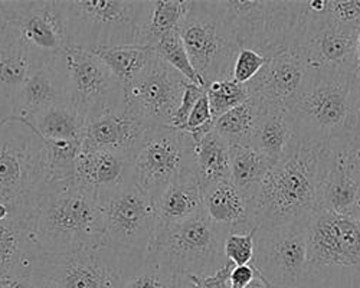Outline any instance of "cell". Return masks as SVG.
Wrapping results in <instances>:
<instances>
[{"label": "cell", "instance_id": "6da1fadb", "mask_svg": "<svg viewBox=\"0 0 360 288\" xmlns=\"http://www.w3.org/2000/svg\"><path fill=\"white\" fill-rule=\"evenodd\" d=\"M332 150L295 140L273 164L254 200L258 228L309 222L321 211V186Z\"/></svg>", "mask_w": 360, "mask_h": 288}, {"label": "cell", "instance_id": "7a4b0ae2", "mask_svg": "<svg viewBox=\"0 0 360 288\" xmlns=\"http://www.w3.org/2000/svg\"><path fill=\"white\" fill-rule=\"evenodd\" d=\"M290 111L297 140L343 152L360 114L359 72L309 70Z\"/></svg>", "mask_w": 360, "mask_h": 288}, {"label": "cell", "instance_id": "3957f363", "mask_svg": "<svg viewBox=\"0 0 360 288\" xmlns=\"http://www.w3.org/2000/svg\"><path fill=\"white\" fill-rule=\"evenodd\" d=\"M32 247L46 254H70L105 242L98 199L74 182L52 183L25 219Z\"/></svg>", "mask_w": 360, "mask_h": 288}, {"label": "cell", "instance_id": "277c9868", "mask_svg": "<svg viewBox=\"0 0 360 288\" xmlns=\"http://www.w3.org/2000/svg\"><path fill=\"white\" fill-rule=\"evenodd\" d=\"M144 261V255L107 242L70 254L35 251L29 278L38 288H124Z\"/></svg>", "mask_w": 360, "mask_h": 288}, {"label": "cell", "instance_id": "5b68a950", "mask_svg": "<svg viewBox=\"0 0 360 288\" xmlns=\"http://www.w3.org/2000/svg\"><path fill=\"white\" fill-rule=\"evenodd\" d=\"M44 141L18 120L0 123V204L25 221L49 186Z\"/></svg>", "mask_w": 360, "mask_h": 288}, {"label": "cell", "instance_id": "8992f818", "mask_svg": "<svg viewBox=\"0 0 360 288\" xmlns=\"http://www.w3.org/2000/svg\"><path fill=\"white\" fill-rule=\"evenodd\" d=\"M70 45L98 51L140 45L152 2L61 0Z\"/></svg>", "mask_w": 360, "mask_h": 288}, {"label": "cell", "instance_id": "52a82bcc", "mask_svg": "<svg viewBox=\"0 0 360 288\" xmlns=\"http://www.w3.org/2000/svg\"><path fill=\"white\" fill-rule=\"evenodd\" d=\"M228 235L205 211L184 222L159 223L146 261L184 275H214L228 263L224 254Z\"/></svg>", "mask_w": 360, "mask_h": 288}, {"label": "cell", "instance_id": "ba28073f", "mask_svg": "<svg viewBox=\"0 0 360 288\" xmlns=\"http://www.w3.org/2000/svg\"><path fill=\"white\" fill-rule=\"evenodd\" d=\"M177 32L205 89L212 82L232 78L241 46L222 0H191Z\"/></svg>", "mask_w": 360, "mask_h": 288}, {"label": "cell", "instance_id": "9c48e42d", "mask_svg": "<svg viewBox=\"0 0 360 288\" xmlns=\"http://www.w3.org/2000/svg\"><path fill=\"white\" fill-rule=\"evenodd\" d=\"M224 6L239 46L252 49L268 60L294 46L309 11V2L288 0H226Z\"/></svg>", "mask_w": 360, "mask_h": 288}, {"label": "cell", "instance_id": "30bf717a", "mask_svg": "<svg viewBox=\"0 0 360 288\" xmlns=\"http://www.w3.org/2000/svg\"><path fill=\"white\" fill-rule=\"evenodd\" d=\"M52 63L63 84L65 104L85 120L126 103L124 86L94 52L70 45Z\"/></svg>", "mask_w": 360, "mask_h": 288}, {"label": "cell", "instance_id": "8fae6325", "mask_svg": "<svg viewBox=\"0 0 360 288\" xmlns=\"http://www.w3.org/2000/svg\"><path fill=\"white\" fill-rule=\"evenodd\" d=\"M196 176L195 141L182 130L153 126L131 159V178L153 200L172 183Z\"/></svg>", "mask_w": 360, "mask_h": 288}, {"label": "cell", "instance_id": "7c38bea8", "mask_svg": "<svg viewBox=\"0 0 360 288\" xmlns=\"http://www.w3.org/2000/svg\"><path fill=\"white\" fill-rule=\"evenodd\" d=\"M251 266L274 288H311L309 222L257 228Z\"/></svg>", "mask_w": 360, "mask_h": 288}, {"label": "cell", "instance_id": "4fadbf2b", "mask_svg": "<svg viewBox=\"0 0 360 288\" xmlns=\"http://www.w3.org/2000/svg\"><path fill=\"white\" fill-rule=\"evenodd\" d=\"M98 204L105 242L146 256L159 226L153 199L130 176L122 186L98 197Z\"/></svg>", "mask_w": 360, "mask_h": 288}, {"label": "cell", "instance_id": "5bb4252c", "mask_svg": "<svg viewBox=\"0 0 360 288\" xmlns=\"http://www.w3.org/2000/svg\"><path fill=\"white\" fill-rule=\"evenodd\" d=\"M324 0H310L302 32L292 49L307 70L359 72L357 29L346 27L323 12Z\"/></svg>", "mask_w": 360, "mask_h": 288}, {"label": "cell", "instance_id": "9a60e30c", "mask_svg": "<svg viewBox=\"0 0 360 288\" xmlns=\"http://www.w3.org/2000/svg\"><path fill=\"white\" fill-rule=\"evenodd\" d=\"M0 9L31 52L35 67L70 46L61 0H0Z\"/></svg>", "mask_w": 360, "mask_h": 288}, {"label": "cell", "instance_id": "2e32d148", "mask_svg": "<svg viewBox=\"0 0 360 288\" xmlns=\"http://www.w3.org/2000/svg\"><path fill=\"white\" fill-rule=\"evenodd\" d=\"M188 84L153 52L143 72L124 90L126 104L150 126L172 127Z\"/></svg>", "mask_w": 360, "mask_h": 288}, {"label": "cell", "instance_id": "e0dca14e", "mask_svg": "<svg viewBox=\"0 0 360 288\" xmlns=\"http://www.w3.org/2000/svg\"><path fill=\"white\" fill-rule=\"evenodd\" d=\"M309 261L316 268L360 267V221L319 211L309 221Z\"/></svg>", "mask_w": 360, "mask_h": 288}, {"label": "cell", "instance_id": "ac0fdd59", "mask_svg": "<svg viewBox=\"0 0 360 288\" xmlns=\"http://www.w3.org/2000/svg\"><path fill=\"white\" fill-rule=\"evenodd\" d=\"M150 127L126 103L86 120L82 149L104 150L133 159Z\"/></svg>", "mask_w": 360, "mask_h": 288}, {"label": "cell", "instance_id": "d6986e66", "mask_svg": "<svg viewBox=\"0 0 360 288\" xmlns=\"http://www.w3.org/2000/svg\"><path fill=\"white\" fill-rule=\"evenodd\" d=\"M307 67L300 55L285 49L268 60L254 79L247 84L250 98L262 105L291 110L307 75Z\"/></svg>", "mask_w": 360, "mask_h": 288}, {"label": "cell", "instance_id": "ffe728a7", "mask_svg": "<svg viewBox=\"0 0 360 288\" xmlns=\"http://www.w3.org/2000/svg\"><path fill=\"white\" fill-rule=\"evenodd\" d=\"M35 68L32 55L8 25L0 29V114L12 115L13 104L27 77Z\"/></svg>", "mask_w": 360, "mask_h": 288}, {"label": "cell", "instance_id": "44dd1931", "mask_svg": "<svg viewBox=\"0 0 360 288\" xmlns=\"http://www.w3.org/2000/svg\"><path fill=\"white\" fill-rule=\"evenodd\" d=\"M205 212L228 234H248L257 229L255 204L232 182H222L203 192Z\"/></svg>", "mask_w": 360, "mask_h": 288}, {"label": "cell", "instance_id": "7402d4cb", "mask_svg": "<svg viewBox=\"0 0 360 288\" xmlns=\"http://www.w3.org/2000/svg\"><path fill=\"white\" fill-rule=\"evenodd\" d=\"M131 176V160L104 150H81L75 163V183L97 199L122 186Z\"/></svg>", "mask_w": 360, "mask_h": 288}, {"label": "cell", "instance_id": "603a6c76", "mask_svg": "<svg viewBox=\"0 0 360 288\" xmlns=\"http://www.w3.org/2000/svg\"><path fill=\"white\" fill-rule=\"evenodd\" d=\"M65 103L61 79L52 60L34 68L13 104L12 120H27L51 105ZM6 119V120H9Z\"/></svg>", "mask_w": 360, "mask_h": 288}, {"label": "cell", "instance_id": "cb8c5ba5", "mask_svg": "<svg viewBox=\"0 0 360 288\" xmlns=\"http://www.w3.org/2000/svg\"><path fill=\"white\" fill-rule=\"evenodd\" d=\"M295 140V123L291 111L283 107L262 105L251 146L276 164L287 156Z\"/></svg>", "mask_w": 360, "mask_h": 288}, {"label": "cell", "instance_id": "d4e9b609", "mask_svg": "<svg viewBox=\"0 0 360 288\" xmlns=\"http://www.w3.org/2000/svg\"><path fill=\"white\" fill-rule=\"evenodd\" d=\"M360 200V179L349 169L343 155L330 157L321 186V211L354 218Z\"/></svg>", "mask_w": 360, "mask_h": 288}, {"label": "cell", "instance_id": "484cf974", "mask_svg": "<svg viewBox=\"0 0 360 288\" xmlns=\"http://www.w3.org/2000/svg\"><path fill=\"white\" fill-rule=\"evenodd\" d=\"M159 223H177L205 211L203 192L196 176L180 179L166 188L155 200Z\"/></svg>", "mask_w": 360, "mask_h": 288}, {"label": "cell", "instance_id": "4316f807", "mask_svg": "<svg viewBox=\"0 0 360 288\" xmlns=\"http://www.w3.org/2000/svg\"><path fill=\"white\" fill-rule=\"evenodd\" d=\"M12 120V119H9ZM34 130L37 136L46 141L81 143L86 120L65 103L51 105L27 120H18Z\"/></svg>", "mask_w": 360, "mask_h": 288}, {"label": "cell", "instance_id": "83f0119b", "mask_svg": "<svg viewBox=\"0 0 360 288\" xmlns=\"http://www.w3.org/2000/svg\"><path fill=\"white\" fill-rule=\"evenodd\" d=\"M195 162L202 192L218 183L231 182L229 144L215 130L195 144Z\"/></svg>", "mask_w": 360, "mask_h": 288}, {"label": "cell", "instance_id": "f1b7e54d", "mask_svg": "<svg viewBox=\"0 0 360 288\" xmlns=\"http://www.w3.org/2000/svg\"><path fill=\"white\" fill-rule=\"evenodd\" d=\"M35 251L29 242L25 221L0 222V278L29 275V266Z\"/></svg>", "mask_w": 360, "mask_h": 288}, {"label": "cell", "instance_id": "f546056e", "mask_svg": "<svg viewBox=\"0 0 360 288\" xmlns=\"http://www.w3.org/2000/svg\"><path fill=\"white\" fill-rule=\"evenodd\" d=\"M231 182L248 199L255 200L273 163L252 146H229Z\"/></svg>", "mask_w": 360, "mask_h": 288}, {"label": "cell", "instance_id": "4dcf8cb0", "mask_svg": "<svg viewBox=\"0 0 360 288\" xmlns=\"http://www.w3.org/2000/svg\"><path fill=\"white\" fill-rule=\"evenodd\" d=\"M261 112L262 105L250 98L218 117L215 120V131L229 146H251Z\"/></svg>", "mask_w": 360, "mask_h": 288}, {"label": "cell", "instance_id": "1f68e13d", "mask_svg": "<svg viewBox=\"0 0 360 288\" xmlns=\"http://www.w3.org/2000/svg\"><path fill=\"white\" fill-rule=\"evenodd\" d=\"M94 53L126 90L143 72L147 63L150 61V58L153 55V49L140 45H131L98 49L94 51Z\"/></svg>", "mask_w": 360, "mask_h": 288}, {"label": "cell", "instance_id": "d6a6232c", "mask_svg": "<svg viewBox=\"0 0 360 288\" xmlns=\"http://www.w3.org/2000/svg\"><path fill=\"white\" fill-rule=\"evenodd\" d=\"M191 8V0L182 2V0H155L152 2V12L144 27L143 38L140 46L153 48L165 37L176 32L180 22L186 16Z\"/></svg>", "mask_w": 360, "mask_h": 288}, {"label": "cell", "instance_id": "836d02e7", "mask_svg": "<svg viewBox=\"0 0 360 288\" xmlns=\"http://www.w3.org/2000/svg\"><path fill=\"white\" fill-rule=\"evenodd\" d=\"M124 288H193V281L191 275L144 261L127 280Z\"/></svg>", "mask_w": 360, "mask_h": 288}, {"label": "cell", "instance_id": "e575fe53", "mask_svg": "<svg viewBox=\"0 0 360 288\" xmlns=\"http://www.w3.org/2000/svg\"><path fill=\"white\" fill-rule=\"evenodd\" d=\"M205 91L215 120L232 108L250 100L247 85L239 84L232 78L209 84Z\"/></svg>", "mask_w": 360, "mask_h": 288}, {"label": "cell", "instance_id": "d590c367", "mask_svg": "<svg viewBox=\"0 0 360 288\" xmlns=\"http://www.w3.org/2000/svg\"><path fill=\"white\" fill-rule=\"evenodd\" d=\"M152 49L156 55H159L162 58L165 63H167L172 68H174L177 72L182 74L189 82L203 86V82H202L200 77L198 75V72L195 71V68L191 63V58L188 55L186 46L177 31L165 37Z\"/></svg>", "mask_w": 360, "mask_h": 288}, {"label": "cell", "instance_id": "8d00e7d4", "mask_svg": "<svg viewBox=\"0 0 360 288\" xmlns=\"http://www.w3.org/2000/svg\"><path fill=\"white\" fill-rule=\"evenodd\" d=\"M311 270L316 288H360V267H311Z\"/></svg>", "mask_w": 360, "mask_h": 288}, {"label": "cell", "instance_id": "74e56055", "mask_svg": "<svg viewBox=\"0 0 360 288\" xmlns=\"http://www.w3.org/2000/svg\"><path fill=\"white\" fill-rule=\"evenodd\" d=\"M255 233L257 229L251 230L248 234H229L224 245L226 261L232 263L233 267L250 266L254 258Z\"/></svg>", "mask_w": 360, "mask_h": 288}, {"label": "cell", "instance_id": "f35d334b", "mask_svg": "<svg viewBox=\"0 0 360 288\" xmlns=\"http://www.w3.org/2000/svg\"><path fill=\"white\" fill-rule=\"evenodd\" d=\"M268 58L259 55L252 49L241 48L236 55V60L233 64L232 79H235L239 84L247 85L251 79L257 77V74L264 68Z\"/></svg>", "mask_w": 360, "mask_h": 288}, {"label": "cell", "instance_id": "ab89813d", "mask_svg": "<svg viewBox=\"0 0 360 288\" xmlns=\"http://www.w3.org/2000/svg\"><path fill=\"white\" fill-rule=\"evenodd\" d=\"M323 12L336 23L360 31V0L354 2L326 0L323 2Z\"/></svg>", "mask_w": 360, "mask_h": 288}, {"label": "cell", "instance_id": "60d3db41", "mask_svg": "<svg viewBox=\"0 0 360 288\" xmlns=\"http://www.w3.org/2000/svg\"><path fill=\"white\" fill-rule=\"evenodd\" d=\"M205 94H206V91H205L203 86H199V85L192 84V82H189L186 85V90L184 93L182 101H180V105H179V108H177V111L174 114V120H173V124H172L173 129L179 130V129H182L186 124L192 110L195 108L198 101Z\"/></svg>", "mask_w": 360, "mask_h": 288}, {"label": "cell", "instance_id": "b9f144b4", "mask_svg": "<svg viewBox=\"0 0 360 288\" xmlns=\"http://www.w3.org/2000/svg\"><path fill=\"white\" fill-rule=\"evenodd\" d=\"M340 155H343L349 169L360 179V114L357 117L354 130L349 137L346 146L343 152H340Z\"/></svg>", "mask_w": 360, "mask_h": 288}, {"label": "cell", "instance_id": "7bdbcfd3", "mask_svg": "<svg viewBox=\"0 0 360 288\" xmlns=\"http://www.w3.org/2000/svg\"><path fill=\"white\" fill-rule=\"evenodd\" d=\"M233 264L226 263L218 273L209 277H192L193 288H229V278Z\"/></svg>", "mask_w": 360, "mask_h": 288}, {"label": "cell", "instance_id": "ee69618b", "mask_svg": "<svg viewBox=\"0 0 360 288\" xmlns=\"http://www.w3.org/2000/svg\"><path fill=\"white\" fill-rule=\"evenodd\" d=\"M255 277L257 271L251 264L244 267H233L229 278V288H247Z\"/></svg>", "mask_w": 360, "mask_h": 288}, {"label": "cell", "instance_id": "f6af8a7d", "mask_svg": "<svg viewBox=\"0 0 360 288\" xmlns=\"http://www.w3.org/2000/svg\"><path fill=\"white\" fill-rule=\"evenodd\" d=\"M0 288H38L27 275L0 278Z\"/></svg>", "mask_w": 360, "mask_h": 288}, {"label": "cell", "instance_id": "bcb514c9", "mask_svg": "<svg viewBox=\"0 0 360 288\" xmlns=\"http://www.w3.org/2000/svg\"><path fill=\"white\" fill-rule=\"evenodd\" d=\"M9 219H13V214H12L11 208H8L4 204H0V222H5Z\"/></svg>", "mask_w": 360, "mask_h": 288}, {"label": "cell", "instance_id": "7dc6e473", "mask_svg": "<svg viewBox=\"0 0 360 288\" xmlns=\"http://www.w3.org/2000/svg\"><path fill=\"white\" fill-rule=\"evenodd\" d=\"M247 288H266V284L264 282V280L258 275V273H257V277L248 284V287Z\"/></svg>", "mask_w": 360, "mask_h": 288}, {"label": "cell", "instance_id": "c3c4849f", "mask_svg": "<svg viewBox=\"0 0 360 288\" xmlns=\"http://www.w3.org/2000/svg\"><path fill=\"white\" fill-rule=\"evenodd\" d=\"M357 58H359V71H360V32H359V39H357Z\"/></svg>", "mask_w": 360, "mask_h": 288}, {"label": "cell", "instance_id": "681fc988", "mask_svg": "<svg viewBox=\"0 0 360 288\" xmlns=\"http://www.w3.org/2000/svg\"><path fill=\"white\" fill-rule=\"evenodd\" d=\"M5 25H6V22H5V18H4L2 9H0V29H2Z\"/></svg>", "mask_w": 360, "mask_h": 288}, {"label": "cell", "instance_id": "f907efd6", "mask_svg": "<svg viewBox=\"0 0 360 288\" xmlns=\"http://www.w3.org/2000/svg\"><path fill=\"white\" fill-rule=\"evenodd\" d=\"M354 218L357 219V221H360V200H359V207H357V209H356V214H354Z\"/></svg>", "mask_w": 360, "mask_h": 288}, {"label": "cell", "instance_id": "816d5d0a", "mask_svg": "<svg viewBox=\"0 0 360 288\" xmlns=\"http://www.w3.org/2000/svg\"><path fill=\"white\" fill-rule=\"evenodd\" d=\"M4 122V117H2V114H0V123H2Z\"/></svg>", "mask_w": 360, "mask_h": 288}, {"label": "cell", "instance_id": "f5cc1de1", "mask_svg": "<svg viewBox=\"0 0 360 288\" xmlns=\"http://www.w3.org/2000/svg\"><path fill=\"white\" fill-rule=\"evenodd\" d=\"M264 282H265V281H264ZM265 284H266V282H265ZM266 288H274V287H271V285H268V284H266Z\"/></svg>", "mask_w": 360, "mask_h": 288}, {"label": "cell", "instance_id": "db71d44e", "mask_svg": "<svg viewBox=\"0 0 360 288\" xmlns=\"http://www.w3.org/2000/svg\"><path fill=\"white\" fill-rule=\"evenodd\" d=\"M359 82H360V71H359Z\"/></svg>", "mask_w": 360, "mask_h": 288}]
</instances>
